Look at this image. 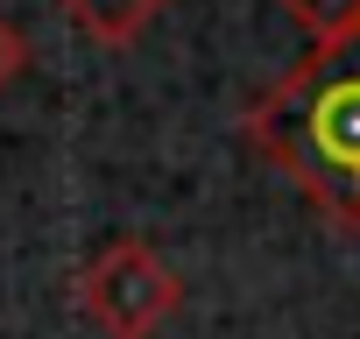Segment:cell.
Listing matches in <instances>:
<instances>
[{
	"mask_svg": "<svg viewBox=\"0 0 360 339\" xmlns=\"http://www.w3.org/2000/svg\"><path fill=\"white\" fill-rule=\"evenodd\" d=\"M311 50H360V0H283Z\"/></svg>",
	"mask_w": 360,
	"mask_h": 339,
	"instance_id": "4",
	"label": "cell"
},
{
	"mask_svg": "<svg viewBox=\"0 0 360 339\" xmlns=\"http://www.w3.org/2000/svg\"><path fill=\"white\" fill-rule=\"evenodd\" d=\"M240 141L339 226L360 234V50L297 57L240 106Z\"/></svg>",
	"mask_w": 360,
	"mask_h": 339,
	"instance_id": "1",
	"label": "cell"
},
{
	"mask_svg": "<svg viewBox=\"0 0 360 339\" xmlns=\"http://www.w3.org/2000/svg\"><path fill=\"white\" fill-rule=\"evenodd\" d=\"M22 71H29V36H22L8 15H0V92H8Z\"/></svg>",
	"mask_w": 360,
	"mask_h": 339,
	"instance_id": "5",
	"label": "cell"
},
{
	"mask_svg": "<svg viewBox=\"0 0 360 339\" xmlns=\"http://www.w3.org/2000/svg\"><path fill=\"white\" fill-rule=\"evenodd\" d=\"M71 304L106 339H155L176 318V304H184V276H176L162 262V248H148V241H106L71 276Z\"/></svg>",
	"mask_w": 360,
	"mask_h": 339,
	"instance_id": "2",
	"label": "cell"
},
{
	"mask_svg": "<svg viewBox=\"0 0 360 339\" xmlns=\"http://www.w3.org/2000/svg\"><path fill=\"white\" fill-rule=\"evenodd\" d=\"M57 8H64V22H71L85 43H99V50H134V43L162 22L169 0H57Z\"/></svg>",
	"mask_w": 360,
	"mask_h": 339,
	"instance_id": "3",
	"label": "cell"
}]
</instances>
